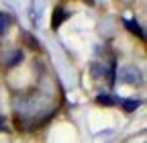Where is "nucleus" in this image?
Masks as SVG:
<instances>
[{
	"label": "nucleus",
	"mask_w": 147,
	"mask_h": 143,
	"mask_svg": "<svg viewBox=\"0 0 147 143\" xmlns=\"http://www.w3.org/2000/svg\"><path fill=\"white\" fill-rule=\"evenodd\" d=\"M98 102H100V104H113L115 100L110 98V96H98Z\"/></svg>",
	"instance_id": "5"
},
{
	"label": "nucleus",
	"mask_w": 147,
	"mask_h": 143,
	"mask_svg": "<svg viewBox=\"0 0 147 143\" xmlns=\"http://www.w3.org/2000/svg\"><path fill=\"white\" fill-rule=\"evenodd\" d=\"M65 16H67V12L63 10V6H57V8H55V12H53V29H57Z\"/></svg>",
	"instance_id": "1"
},
{
	"label": "nucleus",
	"mask_w": 147,
	"mask_h": 143,
	"mask_svg": "<svg viewBox=\"0 0 147 143\" xmlns=\"http://www.w3.org/2000/svg\"><path fill=\"white\" fill-rule=\"evenodd\" d=\"M127 29H129V31H133L135 35H139V39H143V31H141V27H139L135 21H127Z\"/></svg>",
	"instance_id": "2"
},
{
	"label": "nucleus",
	"mask_w": 147,
	"mask_h": 143,
	"mask_svg": "<svg viewBox=\"0 0 147 143\" xmlns=\"http://www.w3.org/2000/svg\"><path fill=\"white\" fill-rule=\"evenodd\" d=\"M6 27H8V16L6 14H0V33H4Z\"/></svg>",
	"instance_id": "3"
},
{
	"label": "nucleus",
	"mask_w": 147,
	"mask_h": 143,
	"mask_svg": "<svg viewBox=\"0 0 147 143\" xmlns=\"http://www.w3.org/2000/svg\"><path fill=\"white\" fill-rule=\"evenodd\" d=\"M137 106H139V102H135V100H127V102H125V109H127V111H135Z\"/></svg>",
	"instance_id": "4"
}]
</instances>
